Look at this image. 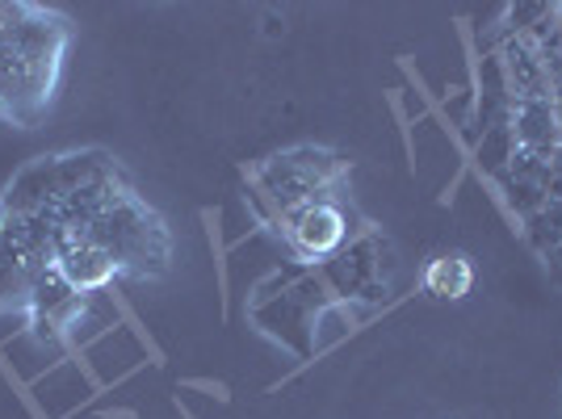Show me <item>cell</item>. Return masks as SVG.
Listing matches in <instances>:
<instances>
[{
	"instance_id": "cell-4",
	"label": "cell",
	"mask_w": 562,
	"mask_h": 419,
	"mask_svg": "<svg viewBox=\"0 0 562 419\" xmlns=\"http://www.w3.org/2000/svg\"><path fill=\"white\" fill-rule=\"evenodd\" d=\"M71 239H93L97 248H105L117 260L122 278H165L168 260H172V231L143 202L139 189H126Z\"/></svg>"
},
{
	"instance_id": "cell-3",
	"label": "cell",
	"mask_w": 562,
	"mask_h": 419,
	"mask_svg": "<svg viewBox=\"0 0 562 419\" xmlns=\"http://www.w3.org/2000/svg\"><path fill=\"white\" fill-rule=\"evenodd\" d=\"M345 181H349V160L340 151H328V147H290V151L269 156L252 172V197H257L260 214L281 231L303 206L340 193Z\"/></svg>"
},
{
	"instance_id": "cell-9",
	"label": "cell",
	"mask_w": 562,
	"mask_h": 419,
	"mask_svg": "<svg viewBox=\"0 0 562 419\" xmlns=\"http://www.w3.org/2000/svg\"><path fill=\"white\" fill-rule=\"evenodd\" d=\"M85 303H89V298H80L68 281L59 278V269H50L47 278L38 281L34 303H30V310H25L30 336H34V340H59V336L71 331L76 319L85 315Z\"/></svg>"
},
{
	"instance_id": "cell-7",
	"label": "cell",
	"mask_w": 562,
	"mask_h": 419,
	"mask_svg": "<svg viewBox=\"0 0 562 419\" xmlns=\"http://www.w3.org/2000/svg\"><path fill=\"white\" fill-rule=\"evenodd\" d=\"M319 278L336 303H382L386 298V244L374 231L352 235L328 264H319Z\"/></svg>"
},
{
	"instance_id": "cell-14",
	"label": "cell",
	"mask_w": 562,
	"mask_h": 419,
	"mask_svg": "<svg viewBox=\"0 0 562 419\" xmlns=\"http://www.w3.org/2000/svg\"><path fill=\"white\" fill-rule=\"evenodd\" d=\"M424 290L441 303H458L474 290V264L467 252H441L424 264Z\"/></svg>"
},
{
	"instance_id": "cell-6",
	"label": "cell",
	"mask_w": 562,
	"mask_h": 419,
	"mask_svg": "<svg viewBox=\"0 0 562 419\" xmlns=\"http://www.w3.org/2000/svg\"><path fill=\"white\" fill-rule=\"evenodd\" d=\"M336 303L331 290L324 285L319 273H303V278L285 281L278 294L260 290V298L252 303V319L260 324L265 336L281 340L285 349H294L299 356L315 352V324L319 315Z\"/></svg>"
},
{
	"instance_id": "cell-12",
	"label": "cell",
	"mask_w": 562,
	"mask_h": 419,
	"mask_svg": "<svg viewBox=\"0 0 562 419\" xmlns=\"http://www.w3.org/2000/svg\"><path fill=\"white\" fill-rule=\"evenodd\" d=\"M550 172H554V160H538V156H525V151H516L513 163L504 168L499 185H504L508 202L520 214V223L533 218L550 202Z\"/></svg>"
},
{
	"instance_id": "cell-15",
	"label": "cell",
	"mask_w": 562,
	"mask_h": 419,
	"mask_svg": "<svg viewBox=\"0 0 562 419\" xmlns=\"http://www.w3.org/2000/svg\"><path fill=\"white\" fill-rule=\"evenodd\" d=\"M513 122V117H508ZM492 126V131H483L479 135V147H474V156H479V168L487 172V177H504V168L513 163V156H516V143H513V126Z\"/></svg>"
},
{
	"instance_id": "cell-13",
	"label": "cell",
	"mask_w": 562,
	"mask_h": 419,
	"mask_svg": "<svg viewBox=\"0 0 562 419\" xmlns=\"http://www.w3.org/2000/svg\"><path fill=\"white\" fill-rule=\"evenodd\" d=\"M499 64H504V76H508V93L513 101H546L550 97V76H546V64L533 43L525 38H504V47L495 50Z\"/></svg>"
},
{
	"instance_id": "cell-10",
	"label": "cell",
	"mask_w": 562,
	"mask_h": 419,
	"mask_svg": "<svg viewBox=\"0 0 562 419\" xmlns=\"http://www.w3.org/2000/svg\"><path fill=\"white\" fill-rule=\"evenodd\" d=\"M55 269H59V278L68 281L80 298L101 294V290H110L122 278L117 260L105 248H97L93 239H64L59 244V257H55Z\"/></svg>"
},
{
	"instance_id": "cell-16",
	"label": "cell",
	"mask_w": 562,
	"mask_h": 419,
	"mask_svg": "<svg viewBox=\"0 0 562 419\" xmlns=\"http://www.w3.org/2000/svg\"><path fill=\"white\" fill-rule=\"evenodd\" d=\"M554 114H559V126H562V97H554Z\"/></svg>"
},
{
	"instance_id": "cell-1",
	"label": "cell",
	"mask_w": 562,
	"mask_h": 419,
	"mask_svg": "<svg viewBox=\"0 0 562 419\" xmlns=\"http://www.w3.org/2000/svg\"><path fill=\"white\" fill-rule=\"evenodd\" d=\"M76 25L64 9L34 0H0V122L38 126L50 114Z\"/></svg>"
},
{
	"instance_id": "cell-5",
	"label": "cell",
	"mask_w": 562,
	"mask_h": 419,
	"mask_svg": "<svg viewBox=\"0 0 562 419\" xmlns=\"http://www.w3.org/2000/svg\"><path fill=\"white\" fill-rule=\"evenodd\" d=\"M59 235L47 223L0 206V315H25L38 281L55 269Z\"/></svg>"
},
{
	"instance_id": "cell-8",
	"label": "cell",
	"mask_w": 562,
	"mask_h": 419,
	"mask_svg": "<svg viewBox=\"0 0 562 419\" xmlns=\"http://www.w3.org/2000/svg\"><path fill=\"white\" fill-rule=\"evenodd\" d=\"M281 231H285V239H290V248H294L299 260L328 264L352 239V210L345 202V193H331V197H319V202L299 210Z\"/></svg>"
},
{
	"instance_id": "cell-2",
	"label": "cell",
	"mask_w": 562,
	"mask_h": 419,
	"mask_svg": "<svg viewBox=\"0 0 562 419\" xmlns=\"http://www.w3.org/2000/svg\"><path fill=\"white\" fill-rule=\"evenodd\" d=\"M126 189H135L131 172L101 147L85 151H59L25 163L22 172L4 185L0 206L13 214H30L59 235V244L80 235L101 210L117 202Z\"/></svg>"
},
{
	"instance_id": "cell-11",
	"label": "cell",
	"mask_w": 562,
	"mask_h": 419,
	"mask_svg": "<svg viewBox=\"0 0 562 419\" xmlns=\"http://www.w3.org/2000/svg\"><path fill=\"white\" fill-rule=\"evenodd\" d=\"M508 126H513L516 151L538 156V160H559L562 156V126L559 114H554V97H546V101H516Z\"/></svg>"
}]
</instances>
